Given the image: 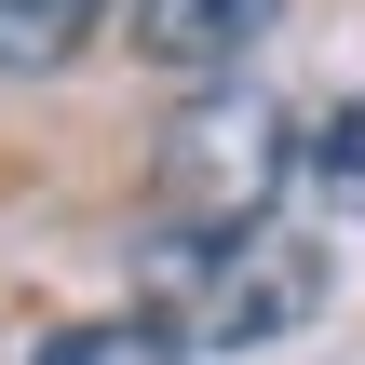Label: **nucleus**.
Returning a JSON list of instances; mask_svg holds the SVG:
<instances>
[{
	"instance_id": "f257e3e1",
	"label": "nucleus",
	"mask_w": 365,
	"mask_h": 365,
	"mask_svg": "<svg viewBox=\"0 0 365 365\" xmlns=\"http://www.w3.org/2000/svg\"><path fill=\"white\" fill-rule=\"evenodd\" d=\"M149 284H163V325H176L190 352H271V339H298V325L339 298V271H325V244H312L298 217H244V230H163Z\"/></svg>"
},
{
	"instance_id": "f03ea898",
	"label": "nucleus",
	"mask_w": 365,
	"mask_h": 365,
	"mask_svg": "<svg viewBox=\"0 0 365 365\" xmlns=\"http://www.w3.org/2000/svg\"><path fill=\"white\" fill-rule=\"evenodd\" d=\"M284 176H298V122L257 95V81H203L163 149H149V203L163 230H244V217H284Z\"/></svg>"
},
{
	"instance_id": "7ed1b4c3",
	"label": "nucleus",
	"mask_w": 365,
	"mask_h": 365,
	"mask_svg": "<svg viewBox=\"0 0 365 365\" xmlns=\"http://www.w3.org/2000/svg\"><path fill=\"white\" fill-rule=\"evenodd\" d=\"M271 27H284V0H135V54L176 81H230Z\"/></svg>"
},
{
	"instance_id": "20e7f679",
	"label": "nucleus",
	"mask_w": 365,
	"mask_h": 365,
	"mask_svg": "<svg viewBox=\"0 0 365 365\" xmlns=\"http://www.w3.org/2000/svg\"><path fill=\"white\" fill-rule=\"evenodd\" d=\"M27 365H203V352H190L163 312H95V325H54Z\"/></svg>"
},
{
	"instance_id": "39448f33",
	"label": "nucleus",
	"mask_w": 365,
	"mask_h": 365,
	"mask_svg": "<svg viewBox=\"0 0 365 365\" xmlns=\"http://www.w3.org/2000/svg\"><path fill=\"white\" fill-rule=\"evenodd\" d=\"M95 14H108V0H0V68H14V81L68 68V54L95 41Z\"/></svg>"
},
{
	"instance_id": "423d86ee",
	"label": "nucleus",
	"mask_w": 365,
	"mask_h": 365,
	"mask_svg": "<svg viewBox=\"0 0 365 365\" xmlns=\"http://www.w3.org/2000/svg\"><path fill=\"white\" fill-rule=\"evenodd\" d=\"M298 176H312V203L365 217V95H352V108H312V122H298Z\"/></svg>"
}]
</instances>
